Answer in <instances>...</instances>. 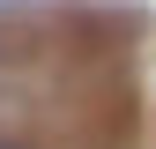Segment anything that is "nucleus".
<instances>
[{
	"label": "nucleus",
	"mask_w": 156,
	"mask_h": 149,
	"mask_svg": "<svg viewBox=\"0 0 156 149\" xmlns=\"http://www.w3.org/2000/svg\"><path fill=\"white\" fill-rule=\"evenodd\" d=\"M0 149H23V142H0Z\"/></svg>",
	"instance_id": "obj_1"
}]
</instances>
